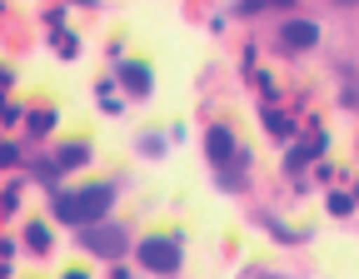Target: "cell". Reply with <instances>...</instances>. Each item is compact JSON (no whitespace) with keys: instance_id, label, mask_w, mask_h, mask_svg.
Wrapping results in <instances>:
<instances>
[{"instance_id":"6da1fadb","label":"cell","mask_w":359,"mask_h":279,"mask_svg":"<svg viewBox=\"0 0 359 279\" xmlns=\"http://www.w3.org/2000/svg\"><path fill=\"white\" fill-rule=\"evenodd\" d=\"M115 205V184H85V190H70V195H55V219L65 224H100Z\"/></svg>"},{"instance_id":"7a4b0ae2","label":"cell","mask_w":359,"mask_h":279,"mask_svg":"<svg viewBox=\"0 0 359 279\" xmlns=\"http://www.w3.org/2000/svg\"><path fill=\"white\" fill-rule=\"evenodd\" d=\"M80 245L90 250V254H100V259H120L125 250H130V235H125V229L120 224H85L80 229Z\"/></svg>"},{"instance_id":"3957f363","label":"cell","mask_w":359,"mask_h":279,"mask_svg":"<svg viewBox=\"0 0 359 279\" xmlns=\"http://www.w3.org/2000/svg\"><path fill=\"white\" fill-rule=\"evenodd\" d=\"M135 254H140V264L150 269V274H175L180 269V259H185V254H180V240L170 235H155V240H145L140 250H135Z\"/></svg>"},{"instance_id":"277c9868","label":"cell","mask_w":359,"mask_h":279,"mask_svg":"<svg viewBox=\"0 0 359 279\" xmlns=\"http://www.w3.org/2000/svg\"><path fill=\"white\" fill-rule=\"evenodd\" d=\"M320 45V25L314 20H285L280 25V50L285 55H304V50H314Z\"/></svg>"},{"instance_id":"5b68a950","label":"cell","mask_w":359,"mask_h":279,"mask_svg":"<svg viewBox=\"0 0 359 279\" xmlns=\"http://www.w3.org/2000/svg\"><path fill=\"white\" fill-rule=\"evenodd\" d=\"M235 130L230 125H210V135H205V155H210V165H235Z\"/></svg>"},{"instance_id":"8992f818","label":"cell","mask_w":359,"mask_h":279,"mask_svg":"<svg viewBox=\"0 0 359 279\" xmlns=\"http://www.w3.org/2000/svg\"><path fill=\"white\" fill-rule=\"evenodd\" d=\"M325 145H330V140H325V130L314 125V130H309V135L299 140V145H294V150L285 155V170H290V175H299V170H304V165H309L314 155H325Z\"/></svg>"},{"instance_id":"52a82bcc","label":"cell","mask_w":359,"mask_h":279,"mask_svg":"<svg viewBox=\"0 0 359 279\" xmlns=\"http://www.w3.org/2000/svg\"><path fill=\"white\" fill-rule=\"evenodd\" d=\"M120 80H125V90H130L135 100H145V95H150V85H155V75H150L145 60H120Z\"/></svg>"},{"instance_id":"ba28073f","label":"cell","mask_w":359,"mask_h":279,"mask_svg":"<svg viewBox=\"0 0 359 279\" xmlns=\"http://www.w3.org/2000/svg\"><path fill=\"white\" fill-rule=\"evenodd\" d=\"M264 130L275 135V140H285V145L294 140V120H290V115H280V110H264Z\"/></svg>"},{"instance_id":"9c48e42d","label":"cell","mask_w":359,"mask_h":279,"mask_svg":"<svg viewBox=\"0 0 359 279\" xmlns=\"http://www.w3.org/2000/svg\"><path fill=\"white\" fill-rule=\"evenodd\" d=\"M325 205H330V215H334V219H349V215L359 210V205H354V195H344V190H330V200H325Z\"/></svg>"},{"instance_id":"30bf717a","label":"cell","mask_w":359,"mask_h":279,"mask_svg":"<svg viewBox=\"0 0 359 279\" xmlns=\"http://www.w3.org/2000/svg\"><path fill=\"white\" fill-rule=\"evenodd\" d=\"M294 0H240V15H259V11H285Z\"/></svg>"},{"instance_id":"8fae6325","label":"cell","mask_w":359,"mask_h":279,"mask_svg":"<svg viewBox=\"0 0 359 279\" xmlns=\"http://www.w3.org/2000/svg\"><path fill=\"white\" fill-rule=\"evenodd\" d=\"M80 160H90V145H65L60 150V170H75Z\"/></svg>"},{"instance_id":"7c38bea8","label":"cell","mask_w":359,"mask_h":279,"mask_svg":"<svg viewBox=\"0 0 359 279\" xmlns=\"http://www.w3.org/2000/svg\"><path fill=\"white\" fill-rule=\"evenodd\" d=\"M30 250H35V254L50 250V229H45V224H30Z\"/></svg>"},{"instance_id":"4fadbf2b","label":"cell","mask_w":359,"mask_h":279,"mask_svg":"<svg viewBox=\"0 0 359 279\" xmlns=\"http://www.w3.org/2000/svg\"><path fill=\"white\" fill-rule=\"evenodd\" d=\"M115 279H135V274H130V269H115Z\"/></svg>"},{"instance_id":"5bb4252c","label":"cell","mask_w":359,"mask_h":279,"mask_svg":"<svg viewBox=\"0 0 359 279\" xmlns=\"http://www.w3.org/2000/svg\"><path fill=\"white\" fill-rule=\"evenodd\" d=\"M65 279H85V274H80V269H70V274H65Z\"/></svg>"},{"instance_id":"9a60e30c","label":"cell","mask_w":359,"mask_h":279,"mask_svg":"<svg viewBox=\"0 0 359 279\" xmlns=\"http://www.w3.org/2000/svg\"><path fill=\"white\" fill-rule=\"evenodd\" d=\"M334 6H359V0H334Z\"/></svg>"},{"instance_id":"2e32d148","label":"cell","mask_w":359,"mask_h":279,"mask_svg":"<svg viewBox=\"0 0 359 279\" xmlns=\"http://www.w3.org/2000/svg\"><path fill=\"white\" fill-rule=\"evenodd\" d=\"M349 195H354V205H359V184H354V190H349Z\"/></svg>"}]
</instances>
